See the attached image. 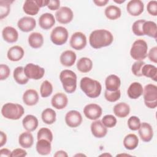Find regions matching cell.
<instances>
[{"label": "cell", "mask_w": 157, "mask_h": 157, "mask_svg": "<svg viewBox=\"0 0 157 157\" xmlns=\"http://www.w3.org/2000/svg\"><path fill=\"white\" fill-rule=\"evenodd\" d=\"M145 22V20H139L134 22L132 26V30L133 33L139 36H144L143 33V25Z\"/></svg>", "instance_id": "obj_41"}, {"label": "cell", "mask_w": 157, "mask_h": 157, "mask_svg": "<svg viewBox=\"0 0 157 157\" xmlns=\"http://www.w3.org/2000/svg\"><path fill=\"white\" fill-rule=\"evenodd\" d=\"M100 156H111V155H110V154H109V153H104V154L101 155Z\"/></svg>", "instance_id": "obj_57"}, {"label": "cell", "mask_w": 157, "mask_h": 157, "mask_svg": "<svg viewBox=\"0 0 157 157\" xmlns=\"http://www.w3.org/2000/svg\"><path fill=\"white\" fill-rule=\"evenodd\" d=\"M104 13L105 17L108 19L112 20L119 18L121 15V9L118 7L113 5H110L107 7L105 9Z\"/></svg>", "instance_id": "obj_35"}, {"label": "cell", "mask_w": 157, "mask_h": 157, "mask_svg": "<svg viewBox=\"0 0 157 157\" xmlns=\"http://www.w3.org/2000/svg\"><path fill=\"white\" fill-rule=\"evenodd\" d=\"M40 8L36 0H26L23 6V10L25 13L29 15L37 14Z\"/></svg>", "instance_id": "obj_26"}, {"label": "cell", "mask_w": 157, "mask_h": 157, "mask_svg": "<svg viewBox=\"0 0 157 157\" xmlns=\"http://www.w3.org/2000/svg\"><path fill=\"white\" fill-rule=\"evenodd\" d=\"M33 136L29 131L21 133L18 137V143L20 145L24 148H31L33 145Z\"/></svg>", "instance_id": "obj_28"}, {"label": "cell", "mask_w": 157, "mask_h": 157, "mask_svg": "<svg viewBox=\"0 0 157 157\" xmlns=\"http://www.w3.org/2000/svg\"><path fill=\"white\" fill-rule=\"evenodd\" d=\"M86 37L82 32H75L71 36L70 45L75 50H82L86 45Z\"/></svg>", "instance_id": "obj_10"}, {"label": "cell", "mask_w": 157, "mask_h": 157, "mask_svg": "<svg viewBox=\"0 0 157 157\" xmlns=\"http://www.w3.org/2000/svg\"><path fill=\"white\" fill-rule=\"evenodd\" d=\"M142 75L151 78L154 81L157 79V68L154 65L145 64L142 69Z\"/></svg>", "instance_id": "obj_36"}, {"label": "cell", "mask_w": 157, "mask_h": 157, "mask_svg": "<svg viewBox=\"0 0 157 157\" xmlns=\"http://www.w3.org/2000/svg\"><path fill=\"white\" fill-rule=\"evenodd\" d=\"M55 23L54 16L50 13H45L39 18V25L41 28L47 30L52 28Z\"/></svg>", "instance_id": "obj_19"}, {"label": "cell", "mask_w": 157, "mask_h": 157, "mask_svg": "<svg viewBox=\"0 0 157 157\" xmlns=\"http://www.w3.org/2000/svg\"><path fill=\"white\" fill-rule=\"evenodd\" d=\"M11 153L12 151H10L8 148H2L0 150V156H11Z\"/></svg>", "instance_id": "obj_51"}, {"label": "cell", "mask_w": 157, "mask_h": 157, "mask_svg": "<svg viewBox=\"0 0 157 157\" xmlns=\"http://www.w3.org/2000/svg\"><path fill=\"white\" fill-rule=\"evenodd\" d=\"M147 56L149 58V59L155 63H157V47H152L148 53L147 54Z\"/></svg>", "instance_id": "obj_48"}, {"label": "cell", "mask_w": 157, "mask_h": 157, "mask_svg": "<svg viewBox=\"0 0 157 157\" xmlns=\"http://www.w3.org/2000/svg\"><path fill=\"white\" fill-rule=\"evenodd\" d=\"M53 92V86L52 83L48 81L45 80L44 81L40 88V93L42 98H47L52 94Z\"/></svg>", "instance_id": "obj_39"}, {"label": "cell", "mask_w": 157, "mask_h": 157, "mask_svg": "<svg viewBox=\"0 0 157 157\" xmlns=\"http://www.w3.org/2000/svg\"><path fill=\"white\" fill-rule=\"evenodd\" d=\"M59 79L64 91L67 93H74L77 88V75L71 70L65 69L61 72Z\"/></svg>", "instance_id": "obj_3"}, {"label": "cell", "mask_w": 157, "mask_h": 157, "mask_svg": "<svg viewBox=\"0 0 157 157\" xmlns=\"http://www.w3.org/2000/svg\"><path fill=\"white\" fill-rule=\"evenodd\" d=\"M38 5L40 7L47 6V4L48 3L49 0H36Z\"/></svg>", "instance_id": "obj_55"}, {"label": "cell", "mask_w": 157, "mask_h": 157, "mask_svg": "<svg viewBox=\"0 0 157 157\" xmlns=\"http://www.w3.org/2000/svg\"><path fill=\"white\" fill-rule=\"evenodd\" d=\"M121 96V92L120 90H118L115 91H110L107 90L105 91L104 97L107 101L109 102H113L118 101Z\"/></svg>", "instance_id": "obj_42"}, {"label": "cell", "mask_w": 157, "mask_h": 157, "mask_svg": "<svg viewBox=\"0 0 157 157\" xmlns=\"http://www.w3.org/2000/svg\"><path fill=\"white\" fill-rule=\"evenodd\" d=\"M0 137H0L1 146L2 147L6 144V143L7 142V136L3 131H1L0 132Z\"/></svg>", "instance_id": "obj_52"}, {"label": "cell", "mask_w": 157, "mask_h": 157, "mask_svg": "<svg viewBox=\"0 0 157 157\" xmlns=\"http://www.w3.org/2000/svg\"><path fill=\"white\" fill-rule=\"evenodd\" d=\"M145 64V62L143 61H137L134 63L132 66L131 71L133 74L137 77H142V69L144 65Z\"/></svg>", "instance_id": "obj_45"}, {"label": "cell", "mask_w": 157, "mask_h": 157, "mask_svg": "<svg viewBox=\"0 0 157 157\" xmlns=\"http://www.w3.org/2000/svg\"><path fill=\"white\" fill-rule=\"evenodd\" d=\"M24 72L28 78L39 80L44 77L45 69L39 65L28 63L24 67Z\"/></svg>", "instance_id": "obj_8"}, {"label": "cell", "mask_w": 157, "mask_h": 157, "mask_svg": "<svg viewBox=\"0 0 157 157\" xmlns=\"http://www.w3.org/2000/svg\"><path fill=\"white\" fill-rule=\"evenodd\" d=\"M68 31L63 26H56L51 32L50 39L56 45H62L64 44L68 39Z\"/></svg>", "instance_id": "obj_7"}, {"label": "cell", "mask_w": 157, "mask_h": 157, "mask_svg": "<svg viewBox=\"0 0 157 157\" xmlns=\"http://www.w3.org/2000/svg\"><path fill=\"white\" fill-rule=\"evenodd\" d=\"M127 93L129 98L136 99L143 94L142 85L139 82H133L129 85Z\"/></svg>", "instance_id": "obj_25"}, {"label": "cell", "mask_w": 157, "mask_h": 157, "mask_svg": "<svg viewBox=\"0 0 157 157\" xmlns=\"http://www.w3.org/2000/svg\"><path fill=\"white\" fill-rule=\"evenodd\" d=\"M80 86L82 91L90 98L98 97L102 90V86L99 82L88 77H84L81 79Z\"/></svg>", "instance_id": "obj_2"}, {"label": "cell", "mask_w": 157, "mask_h": 157, "mask_svg": "<svg viewBox=\"0 0 157 157\" xmlns=\"http://www.w3.org/2000/svg\"><path fill=\"white\" fill-rule=\"evenodd\" d=\"M140 120L136 116H131L128 120V128L132 131H137L140 126Z\"/></svg>", "instance_id": "obj_44"}, {"label": "cell", "mask_w": 157, "mask_h": 157, "mask_svg": "<svg viewBox=\"0 0 157 157\" xmlns=\"http://www.w3.org/2000/svg\"><path fill=\"white\" fill-rule=\"evenodd\" d=\"M17 26L21 31L28 33L33 31L35 28L36 21L33 17H24L18 21Z\"/></svg>", "instance_id": "obj_13"}, {"label": "cell", "mask_w": 157, "mask_h": 157, "mask_svg": "<svg viewBox=\"0 0 157 157\" xmlns=\"http://www.w3.org/2000/svg\"><path fill=\"white\" fill-rule=\"evenodd\" d=\"M103 124L106 128H113L117 124V118L112 115H106L102 118L101 120Z\"/></svg>", "instance_id": "obj_43"}, {"label": "cell", "mask_w": 157, "mask_h": 157, "mask_svg": "<svg viewBox=\"0 0 157 157\" xmlns=\"http://www.w3.org/2000/svg\"><path fill=\"white\" fill-rule=\"evenodd\" d=\"M147 9L148 12L153 15L156 16L157 15V1H150L148 2Z\"/></svg>", "instance_id": "obj_47"}, {"label": "cell", "mask_w": 157, "mask_h": 157, "mask_svg": "<svg viewBox=\"0 0 157 157\" xmlns=\"http://www.w3.org/2000/svg\"><path fill=\"white\" fill-rule=\"evenodd\" d=\"M10 70L9 66L6 64H1L0 65V80H6L10 75Z\"/></svg>", "instance_id": "obj_46"}, {"label": "cell", "mask_w": 157, "mask_h": 157, "mask_svg": "<svg viewBox=\"0 0 157 157\" xmlns=\"http://www.w3.org/2000/svg\"><path fill=\"white\" fill-rule=\"evenodd\" d=\"M39 121L37 118L33 115H26L22 121V124L23 128L29 132L34 131L38 126Z\"/></svg>", "instance_id": "obj_24"}, {"label": "cell", "mask_w": 157, "mask_h": 157, "mask_svg": "<svg viewBox=\"0 0 157 157\" xmlns=\"http://www.w3.org/2000/svg\"><path fill=\"white\" fill-rule=\"evenodd\" d=\"M76 54L72 50L63 52L59 57L60 63L66 67H71L74 65L76 61Z\"/></svg>", "instance_id": "obj_20"}, {"label": "cell", "mask_w": 157, "mask_h": 157, "mask_svg": "<svg viewBox=\"0 0 157 157\" xmlns=\"http://www.w3.org/2000/svg\"><path fill=\"white\" fill-rule=\"evenodd\" d=\"M65 122L71 128H76L80 126L82 122V116L77 110H72L69 111L65 116Z\"/></svg>", "instance_id": "obj_12"}, {"label": "cell", "mask_w": 157, "mask_h": 157, "mask_svg": "<svg viewBox=\"0 0 157 157\" xmlns=\"http://www.w3.org/2000/svg\"><path fill=\"white\" fill-rule=\"evenodd\" d=\"M129 112V105L125 102L118 103L113 107V113L119 118H124L127 117Z\"/></svg>", "instance_id": "obj_30"}, {"label": "cell", "mask_w": 157, "mask_h": 157, "mask_svg": "<svg viewBox=\"0 0 157 157\" xmlns=\"http://www.w3.org/2000/svg\"><path fill=\"white\" fill-rule=\"evenodd\" d=\"M60 6V1L58 0H49L47 7L51 10H58Z\"/></svg>", "instance_id": "obj_50"}, {"label": "cell", "mask_w": 157, "mask_h": 157, "mask_svg": "<svg viewBox=\"0 0 157 157\" xmlns=\"http://www.w3.org/2000/svg\"><path fill=\"white\" fill-rule=\"evenodd\" d=\"M2 36L4 40L8 43H14L17 41L18 38L17 31L12 26L5 27L2 29Z\"/></svg>", "instance_id": "obj_21"}, {"label": "cell", "mask_w": 157, "mask_h": 157, "mask_svg": "<svg viewBox=\"0 0 157 157\" xmlns=\"http://www.w3.org/2000/svg\"><path fill=\"white\" fill-rule=\"evenodd\" d=\"M139 134L141 140L145 142H150L153 136V130L151 126L146 122L140 124L139 128Z\"/></svg>", "instance_id": "obj_15"}, {"label": "cell", "mask_w": 157, "mask_h": 157, "mask_svg": "<svg viewBox=\"0 0 157 157\" xmlns=\"http://www.w3.org/2000/svg\"><path fill=\"white\" fill-rule=\"evenodd\" d=\"M91 131L92 134L97 138L104 137L107 133V128L99 120H96L91 124Z\"/></svg>", "instance_id": "obj_17"}, {"label": "cell", "mask_w": 157, "mask_h": 157, "mask_svg": "<svg viewBox=\"0 0 157 157\" xmlns=\"http://www.w3.org/2000/svg\"><path fill=\"white\" fill-rule=\"evenodd\" d=\"M113 40L112 34L106 29H96L91 32L89 42L91 47L98 49L110 45Z\"/></svg>", "instance_id": "obj_1"}, {"label": "cell", "mask_w": 157, "mask_h": 157, "mask_svg": "<svg viewBox=\"0 0 157 157\" xmlns=\"http://www.w3.org/2000/svg\"><path fill=\"white\" fill-rule=\"evenodd\" d=\"M68 103L67 96L63 93H57L53 96L51 99L52 105L58 110L64 109Z\"/></svg>", "instance_id": "obj_16"}, {"label": "cell", "mask_w": 157, "mask_h": 157, "mask_svg": "<svg viewBox=\"0 0 157 157\" xmlns=\"http://www.w3.org/2000/svg\"><path fill=\"white\" fill-rule=\"evenodd\" d=\"M13 76L15 82L20 85H25L29 80L24 72V67L22 66L17 67L14 69Z\"/></svg>", "instance_id": "obj_34"}, {"label": "cell", "mask_w": 157, "mask_h": 157, "mask_svg": "<svg viewBox=\"0 0 157 157\" xmlns=\"http://www.w3.org/2000/svg\"><path fill=\"white\" fill-rule=\"evenodd\" d=\"M42 121L47 124H52L56 121V114L54 110L50 108H47L44 110L41 115Z\"/></svg>", "instance_id": "obj_37"}, {"label": "cell", "mask_w": 157, "mask_h": 157, "mask_svg": "<svg viewBox=\"0 0 157 157\" xmlns=\"http://www.w3.org/2000/svg\"><path fill=\"white\" fill-rule=\"evenodd\" d=\"M139 144V139L134 134H129L125 136L123 139V145L125 148L132 150L137 147Z\"/></svg>", "instance_id": "obj_33"}, {"label": "cell", "mask_w": 157, "mask_h": 157, "mask_svg": "<svg viewBox=\"0 0 157 157\" xmlns=\"http://www.w3.org/2000/svg\"><path fill=\"white\" fill-rule=\"evenodd\" d=\"M24 112L25 110L21 105L12 102L4 104L1 109V113L4 118L13 120L20 119Z\"/></svg>", "instance_id": "obj_4"}, {"label": "cell", "mask_w": 157, "mask_h": 157, "mask_svg": "<svg viewBox=\"0 0 157 157\" xmlns=\"http://www.w3.org/2000/svg\"><path fill=\"white\" fill-rule=\"evenodd\" d=\"M125 1V0H121V1H117V0H114V2H116V3H118V4H121V3H123Z\"/></svg>", "instance_id": "obj_56"}, {"label": "cell", "mask_w": 157, "mask_h": 157, "mask_svg": "<svg viewBox=\"0 0 157 157\" xmlns=\"http://www.w3.org/2000/svg\"><path fill=\"white\" fill-rule=\"evenodd\" d=\"M83 113L87 118L91 120H96L101 116L102 110L101 107L98 104H89L83 108Z\"/></svg>", "instance_id": "obj_11"}, {"label": "cell", "mask_w": 157, "mask_h": 157, "mask_svg": "<svg viewBox=\"0 0 157 157\" xmlns=\"http://www.w3.org/2000/svg\"><path fill=\"white\" fill-rule=\"evenodd\" d=\"M143 33L144 35L156 39L157 27L156 24L152 21H145L143 25Z\"/></svg>", "instance_id": "obj_31"}, {"label": "cell", "mask_w": 157, "mask_h": 157, "mask_svg": "<svg viewBox=\"0 0 157 157\" xmlns=\"http://www.w3.org/2000/svg\"><path fill=\"white\" fill-rule=\"evenodd\" d=\"M24 50L18 45H15L10 47L7 51V56L9 60L12 61H20L24 56Z\"/></svg>", "instance_id": "obj_23"}, {"label": "cell", "mask_w": 157, "mask_h": 157, "mask_svg": "<svg viewBox=\"0 0 157 157\" xmlns=\"http://www.w3.org/2000/svg\"><path fill=\"white\" fill-rule=\"evenodd\" d=\"M39 99L37 92L33 89L27 90L23 94V102L29 106L36 105L38 102Z\"/></svg>", "instance_id": "obj_18"}, {"label": "cell", "mask_w": 157, "mask_h": 157, "mask_svg": "<svg viewBox=\"0 0 157 157\" xmlns=\"http://www.w3.org/2000/svg\"><path fill=\"white\" fill-rule=\"evenodd\" d=\"M68 155L67 154V153L63 150H59V151H56L55 154H54V156L55 157H59V156H61V157H67Z\"/></svg>", "instance_id": "obj_54"}, {"label": "cell", "mask_w": 157, "mask_h": 157, "mask_svg": "<svg viewBox=\"0 0 157 157\" xmlns=\"http://www.w3.org/2000/svg\"><path fill=\"white\" fill-rule=\"evenodd\" d=\"M37 140L42 139H46L52 142L53 140V134L51 130L48 128H42L37 132Z\"/></svg>", "instance_id": "obj_40"}, {"label": "cell", "mask_w": 157, "mask_h": 157, "mask_svg": "<svg viewBox=\"0 0 157 157\" xmlns=\"http://www.w3.org/2000/svg\"><path fill=\"white\" fill-rule=\"evenodd\" d=\"M13 1L1 0L0 1V19L6 17L10 10V4Z\"/></svg>", "instance_id": "obj_38"}, {"label": "cell", "mask_w": 157, "mask_h": 157, "mask_svg": "<svg viewBox=\"0 0 157 157\" xmlns=\"http://www.w3.org/2000/svg\"><path fill=\"white\" fill-rule=\"evenodd\" d=\"M93 67L92 61L87 57H82L80 58L77 63V69L82 72L86 73L90 72Z\"/></svg>", "instance_id": "obj_32"}, {"label": "cell", "mask_w": 157, "mask_h": 157, "mask_svg": "<svg viewBox=\"0 0 157 157\" xmlns=\"http://www.w3.org/2000/svg\"><path fill=\"white\" fill-rule=\"evenodd\" d=\"M93 2L98 6H104L109 2V0H94Z\"/></svg>", "instance_id": "obj_53"}, {"label": "cell", "mask_w": 157, "mask_h": 157, "mask_svg": "<svg viewBox=\"0 0 157 157\" xmlns=\"http://www.w3.org/2000/svg\"><path fill=\"white\" fill-rule=\"evenodd\" d=\"M105 85L107 90L110 91H115L119 90L121 85V80L117 75L111 74L105 78Z\"/></svg>", "instance_id": "obj_22"}, {"label": "cell", "mask_w": 157, "mask_h": 157, "mask_svg": "<svg viewBox=\"0 0 157 157\" xmlns=\"http://www.w3.org/2000/svg\"><path fill=\"white\" fill-rule=\"evenodd\" d=\"M145 105L150 109L157 106V86L153 84H148L143 89Z\"/></svg>", "instance_id": "obj_6"}, {"label": "cell", "mask_w": 157, "mask_h": 157, "mask_svg": "<svg viewBox=\"0 0 157 157\" xmlns=\"http://www.w3.org/2000/svg\"><path fill=\"white\" fill-rule=\"evenodd\" d=\"M36 147L39 154L41 155H47L51 152V142L44 139L37 140Z\"/></svg>", "instance_id": "obj_27"}, {"label": "cell", "mask_w": 157, "mask_h": 157, "mask_svg": "<svg viewBox=\"0 0 157 157\" xmlns=\"http://www.w3.org/2000/svg\"><path fill=\"white\" fill-rule=\"evenodd\" d=\"M144 9V5L140 0H131L126 6L127 12L132 16H139Z\"/></svg>", "instance_id": "obj_14"}, {"label": "cell", "mask_w": 157, "mask_h": 157, "mask_svg": "<svg viewBox=\"0 0 157 157\" xmlns=\"http://www.w3.org/2000/svg\"><path fill=\"white\" fill-rule=\"evenodd\" d=\"M28 43L33 48H40L44 44L43 36L37 32L32 33L28 37Z\"/></svg>", "instance_id": "obj_29"}, {"label": "cell", "mask_w": 157, "mask_h": 157, "mask_svg": "<svg viewBox=\"0 0 157 157\" xmlns=\"http://www.w3.org/2000/svg\"><path fill=\"white\" fill-rule=\"evenodd\" d=\"M27 155L26 151L22 148H16L11 153L12 157H23Z\"/></svg>", "instance_id": "obj_49"}, {"label": "cell", "mask_w": 157, "mask_h": 157, "mask_svg": "<svg viewBox=\"0 0 157 157\" xmlns=\"http://www.w3.org/2000/svg\"><path fill=\"white\" fill-rule=\"evenodd\" d=\"M148 45L142 39H137L132 45L130 55L132 59L137 61H142L147 56Z\"/></svg>", "instance_id": "obj_5"}, {"label": "cell", "mask_w": 157, "mask_h": 157, "mask_svg": "<svg viewBox=\"0 0 157 157\" xmlns=\"http://www.w3.org/2000/svg\"><path fill=\"white\" fill-rule=\"evenodd\" d=\"M73 12L68 7H61L55 13V18L56 20L61 24L70 23L73 19Z\"/></svg>", "instance_id": "obj_9"}]
</instances>
